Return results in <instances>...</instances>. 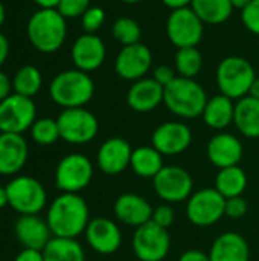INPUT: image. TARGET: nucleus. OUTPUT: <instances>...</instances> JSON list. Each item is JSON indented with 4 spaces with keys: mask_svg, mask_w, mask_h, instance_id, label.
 <instances>
[{
    "mask_svg": "<svg viewBox=\"0 0 259 261\" xmlns=\"http://www.w3.org/2000/svg\"><path fill=\"white\" fill-rule=\"evenodd\" d=\"M46 222L53 237L76 239L85 232L90 222V210L79 194L61 193L47 206Z\"/></svg>",
    "mask_w": 259,
    "mask_h": 261,
    "instance_id": "f257e3e1",
    "label": "nucleus"
},
{
    "mask_svg": "<svg viewBox=\"0 0 259 261\" xmlns=\"http://www.w3.org/2000/svg\"><path fill=\"white\" fill-rule=\"evenodd\" d=\"M26 35L38 52L53 54L66 41V18L56 9H38L27 20Z\"/></svg>",
    "mask_w": 259,
    "mask_h": 261,
    "instance_id": "f03ea898",
    "label": "nucleus"
},
{
    "mask_svg": "<svg viewBox=\"0 0 259 261\" xmlns=\"http://www.w3.org/2000/svg\"><path fill=\"white\" fill-rule=\"evenodd\" d=\"M95 95L93 80L79 69L63 70L49 84L50 99L63 109L84 107Z\"/></svg>",
    "mask_w": 259,
    "mask_h": 261,
    "instance_id": "7ed1b4c3",
    "label": "nucleus"
},
{
    "mask_svg": "<svg viewBox=\"0 0 259 261\" xmlns=\"http://www.w3.org/2000/svg\"><path fill=\"white\" fill-rule=\"evenodd\" d=\"M208 102L205 89L194 78L177 76L165 87L163 104L179 118L192 119L203 115Z\"/></svg>",
    "mask_w": 259,
    "mask_h": 261,
    "instance_id": "20e7f679",
    "label": "nucleus"
},
{
    "mask_svg": "<svg viewBox=\"0 0 259 261\" xmlns=\"http://www.w3.org/2000/svg\"><path fill=\"white\" fill-rule=\"evenodd\" d=\"M255 80L253 66L243 57H227L217 67V86L221 95L231 99L247 96Z\"/></svg>",
    "mask_w": 259,
    "mask_h": 261,
    "instance_id": "39448f33",
    "label": "nucleus"
},
{
    "mask_svg": "<svg viewBox=\"0 0 259 261\" xmlns=\"http://www.w3.org/2000/svg\"><path fill=\"white\" fill-rule=\"evenodd\" d=\"M8 203L20 216H37L47 205V193L32 176H14L8 185Z\"/></svg>",
    "mask_w": 259,
    "mask_h": 261,
    "instance_id": "423d86ee",
    "label": "nucleus"
},
{
    "mask_svg": "<svg viewBox=\"0 0 259 261\" xmlns=\"http://www.w3.org/2000/svg\"><path fill=\"white\" fill-rule=\"evenodd\" d=\"M56 122L61 139L72 145L89 144L99 132V122L96 116L84 107L64 109L58 115Z\"/></svg>",
    "mask_w": 259,
    "mask_h": 261,
    "instance_id": "0eeeda50",
    "label": "nucleus"
},
{
    "mask_svg": "<svg viewBox=\"0 0 259 261\" xmlns=\"http://www.w3.org/2000/svg\"><path fill=\"white\" fill-rule=\"evenodd\" d=\"M93 179V164L81 153L64 156L55 168V185L61 193L79 194Z\"/></svg>",
    "mask_w": 259,
    "mask_h": 261,
    "instance_id": "6e6552de",
    "label": "nucleus"
},
{
    "mask_svg": "<svg viewBox=\"0 0 259 261\" xmlns=\"http://www.w3.org/2000/svg\"><path fill=\"white\" fill-rule=\"evenodd\" d=\"M131 248L139 261H163L171 249V237L168 229L150 220L136 228L131 239Z\"/></svg>",
    "mask_w": 259,
    "mask_h": 261,
    "instance_id": "1a4fd4ad",
    "label": "nucleus"
},
{
    "mask_svg": "<svg viewBox=\"0 0 259 261\" xmlns=\"http://www.w3.org/2000/svg\"><path fill=\"white\" fill-rule=\"evenodd\" d=\"M224 205L226 199L215 188H202L188 199V220L198 228L214 226L224 217Z\"/></svg>",
    "mask_w": 259,
    "mask_h": 261,
    "instance_id": "9d476101",
    "label": "nucleus"
},
{
    "mask_svg": "<svg viewBox=\"0 0 259 261\" xmlns=\"http://www.w3.org/2000/svg\"><path fill=\"white\" fill-rule=\"evenodd\" d=\"M37 119V107L32 98L17 93L0 102V133L23 135Z\"/></svg>",
    "mask_w": 259,
    "mask_h": 261,
    "instance_id": "9b49d317",
    "label": "nucleus"
},
{
    "mask_svg": "<svg viewBox=\"0 0 259 261\" xmlns=\"http://www.w3.org/2000/svg\"><path fill=\"white\" fill-rule=\"evenodd\" d=\"M156 194L165 203H180L191 197L194 180L192 176L182 167L165 165L153 179Z\"/></svg>",
    "mask_w": 259,
    "mask_h": 261,
    "instance_id": "f8f14e48",
    "label": "nucleus"
},
{
    "mask_svg": "<svg viewBox=\"0 0 259 261\" xmlns=\"http://www.w3.org/2000/svg\"><path fill=\"white\" fill-rule=\"evenodd\" d=\"M203 24L205 23L192 11L191 6L176 9L168 17L166 35L169 41L179 49L192 47L197 46L203 38Z\"/></svg>",
    "mask_w": 259,
    "mask_h": 261,
    "instance_id": "ddd939ff",
    "label": "nucleus"
},
{
    "mask_svg": "<svg viewBox=\"0 0 259 261\" xmlns=\"http://www.w3.org/2000/svg\"><path fill=\"white\" fill-rule=\"evenodd\" d=\"M192 142L191 128L180 121H168L160 124L153 136V147L163 156H179L185 153Z\"/></svg>",
    "mask_w": 259,
    "mask_h": 261,
    "instance_id": "4468645a",
    "label": "nucleus"
},
{
    "mask_svg": "<svg viewBox=\"0 0 259 261\" xmlns=\"http://www.w3.org/2000/svg\"><path fill=\"white\" fill-rule=\"evenodd\" d=\"M84 236L89 246L99 255H111L118 252L122 245L121 228L116 222L105 217H96L90 220Z\"/></svg>",
    "mask_w": 259,
    "mask_h": 261,
    "instance_id": "2eb2a0df",
    "label": "nucleus"
},
{
    "mask_svg": "<svg viewBox=\"0 0 259 261\" xmlns=\"http://www.w3.org/2000/svg\"><path fill=\"white\" fill-rule=\"evenodd\" d=\"M153 64V54L151 50L142 44L134 43L130 46H124L114 61L116 73L128 81H137L145 76Z\"/></svg>",
    "mask_w": 259,
    "mask_h": 261,
    "instance_id": "dca6fc26",
    "label": "nucleus"
},
{
    "mask_svg": "<svg viewBox=\"0 0 259 261\" xmlns=\"http://www.w3.org/2000/svg\"><path fill=\"white\" fill-rule=\"evenodd\" d=\"M133 148L124 138H108L98 150L96 164L99 170L108 176H116L130 168Z\"/></svg>",
    "mask_w": 259,
    "mask_h": 261,
    "instance_id": "f3484780",
    "label": "nucleus"
},
{
    "mask_svg": "<svg viewBox=\"0 0 259 261\" xmlns=\"http://www.w3.org/2000/svg\"><path fill=\"white\" fill-rule=\"evenodd\" d=\"M105 44L95 34H84L72 44V61L76 69L82 72H93L99 69L105 60Z\"/></svg>",
    "mask_w": 259,
    "mask_h": 261,
    "instance_id": "a211bd4d",
    "label": "nucleus"
},
{
    "mask_svg": "<svg viewBox=\"0 0 259 261\" xmlns=\"http://www.w3.org/2000/svg\"><path fill=\"white\" fill-rule=\"evenodd\" d=\"M153 210L154 208L145 197L134 193L121 194L113 205V213L118 222L134 229L151 220Z\"/></svg>",
    "mask_w": 259,
    "mask_h": 261,
    "instance_id": "6ab92c4d",
    "label": "nucleus"
},
{
    "mask_svg": "<svg viewBox=\"0 0 259 261\" xmlns=\"http://www.w3.org/2000/svg\"><path fill=\"white\" fill-rule=\"evenodd\" d=\"M14 234L24 249L37 251H43L53 237L46 219H41L38 214L20 216L14 225Z\"/></svg>",
    "mask_w": 259,
    "mask_h": 261,
    "instance_id": "aec40b11",
    "label": "nucleus"
},
{
    "mask_svg": "<svg viewBox=\"0 0 259 261\" xmlns=\"http://www.w3.org/2000/svg\"><path fill=\"white\" fill-rule=\"evenodd\" d=\"M29 156L23 135L0 133V176H15L21 171Z\"/></svg>",
    "mask_w": 259,
    "mask_h": 261,
    "instance_id": "412c9836",
    "label": "nucleus"
},
{
    "mask_svg": "<svg viewBox=\"0 0 259 261\" xmlns=\"http://www.w3.org/2000/svg\"><path fill=\"white\" fill-rule=\"evenodd\" d=\"M243 144L232 133H217L208 144V158L218 170L235 167L243 159Z\"/></svg>",
    "mask_w": 259,
    "mask_h": 261,
    "instance_id": "4be33fe9",
    "label": "nucleus"
},
{
    "mask_svg": "<svg viewBox=\"0 0 259 261\" xmlns=\"http://www.w3.org/2000/svg\"><path fill=\"white\" fill-rule=\"evenodd\" d=\"M165 87L154 78H142L134 81L127 93V102L130 109L139 113L153 112L163 102Z\"/></svg>",
    "mask_w": 259,
    "mask_h": 261,
    "instance_id": "5701e85b",
    "label": "nucleus"
},
{
    "mask_svg": "<svg viewBox=\"0 0 259 261\" xmlns=\"http://www.w3.org/2000/svg\"><path fill=\"white\" fill-rule=\"evenodd\" d=\"M211 261H249L250 248L247 240L238 232H223L220 234L209 251Z\"/></svg>",
    "mask_w": 259,
    "mask_h": 261,
    "instance_id": "b1692460",
    "label": "nucleus"
},
{
    "mask_svg": "<svg viewBox=\"0 0 259 261\" xmlns=\"http://www.w3.org/2000/svg\"><path fill=\"white\" fill-rule=\"evenodd\" d=\"M202 116H203L205 124L214 130L227 128L234 122V116H235L234 99H231L221 93L212 96L211 99H208Z\"/></svg>",
    "mask_w": 259,
    "mask_h": 261,
    "instance_id": "393cba45",
    "label": "nucleus"
},
{
    "mask_svg": "<svg viewBox=\"0 0 259 261\" xmlns=\"http://www.w3.org/2000/svg\"><path fill=\"white\" fill-rule=\"evenodd\" d=\"M234 124L246 138H259V99L247 95L235 104Z\"/></svg>",
    "mask_w": 259,
    "mask_h": 261,
    "instance_id": "a878e982",
    "label": "nucleus"
},
{
    "mask_svg": "<svg viewBox=\"0 0 259 261\" xmlns=\"http://www.w3.org/2000/svg\"><path fill=\"white\" fill-rule=\"evenodd\" d=\"M163 167V154H160L153 145H142L133 150L130 168L136 176L142 179H154Z\"/></svg>",
    "mask_w": 259,
    "mask_h": 261,
    "instance_id": "bb28decb",
    "label": "nucleus"
},
{
    "mask_svg": "<svg viewBox=\"0 0 259 261\" xmlns=\"http://www.w3.org/2000/svg\"><path fill=\"white\" fill-rule=\"evenodd\" d=\"M224 199L240 197L247 188V174L240 167H227L218 170L215 176V187H214Z\"/></svg>",
    "mask_w": 259,
    "mask_h": 261,
    "instance_id": "cd10ccee",
    "label": "nucleus"
},
{
    "mask_svg": "<svg viewBox=\"0 0 259 261\" xmlns=\"http://www.w3.org/2000/svg\"><path fill=\"white\" fill-rule=\"evenodd\" d=\"M44 261H85L82 246L76 239L52 237L43 249Z\"/></svg>",
    "mask_w": 259,
    "mask_h": 261,
    "instance_id": "c85d7f7f",
    "label": "nucleus"
},
{
    "mask_svg": "<svg viewBox=\"0 0 259 261\" xmlns=\"http://www.w3.org/2000/svg\"><path fill=\"white\" fill-rule=\"evenodd\" d=\"M191 8L200 20L208 24L224 23L234 11L231 0H192Z\"/></svg>",
    "mask_w": 259,
    "mask_h": 261,
    "instance_id": "c756f323",
    "label": "nucleus"
},
{
    "mask_svg": "<svg viewBox=\"0 0 259 261\" xmlns=\"http://www.w3.org/2000/svg\"><path fill=\"white\" fill-rule=\"evenodd\" d=\"M43 86V75L32 64L21 66L12 78V90L17 95L34 98Z\"/></svg>",
    "mask_w": 259,
    "mask_h": 261,
    "instance_id": "7c9ffc66",
    "label": "nucleus"
},
{
    "mask_svg": "<svg viewBox=\"0 0 259 261\" xmlns=\"http://www.w3.org/2000/svg\"><path fill=\"white\" fill-rule=\"evenodd\" d=\"M203 66V57L197 46L182 47L176 54V70L183 78H194L200 73Z\"/></svg>",
    "mask_w": 259,
    "mask_h": 261,
    "instance_id": "2f4dec72",
    "label": "nucleus"
},
{
    "mask_svg": "<svg viewBox=\"0 0 259 261\" xmlns=\"http://www.w3.org/2000/svg\"><path fill=\"white\" fill-rule=\"evenodd\" d=\"M29 132H31L32 141L38 145H43V147L52 145L58 139H61L58 122H56V119H52V118L35 119V122L32 124Z\"/></svg>",
    "mask_w": 259,
    "mask_h": 261,
    "instance_id": "473e14b6",
    "label": "nucleus"
},
{
    "mask_svg": "<svg viewBox=\"0 0 259 261\" xmlns=\"http://www.w3.org/2000/svg\"><path fill=\"white\" fill-rule=\"evenodd\" d=\"M111 34L122 46H130V44L139 43L140 26L136 20L130 17H121L113 23Z\"/></svg>",
    "mask_w": 259,
    "mask_h": 261,
    "instance_id": "72a5a7b5",
    "label": "nucleus"
},
{
    "mask_svg": "<svg viewBox=\"0 0 259 261\" xmlns=\"http://www.w3.org/2000/svg\"><path fill=\"white\" fill-rule=\"evenodd\" d=\"M105 21V12L101 6H90L81 17L82 29L85 34H95Z\"/></svg>",
    "mask_w": 259,
    "mask_h": 261,
    "instance_id": "f704fd0d",
    "label": "nucleus"
},
{
    "mask_svg": "<svg viewBox=\"0 0 259 261\" xmlns=\"http://www.w3.org/2000/svg\"><path fill=\"white\" fill-rule=\"evenodd\" d=\"M89 8H90V0H60L56 11L64 18H76V17H82Z\"/></svg>",
    "mask_w": 259,
    "mask_h": 261,
    "instance_id": "c9c22d12",
    "label": "nucleus"
},
{
    "mask_svg": "<svg viewBox=\"0 0 259 261\" xmlns=\"http://www.w3.org/2000/svg\"><path fill=\"white\" fill-rule=\"evenodd\" d=\"M241 20L252 34L259 35V0H252L241 11Z\"/></svg>",
    "mask_w": 259,
    "mask_h": 261,
    "instance_id": "e433bc0d",
    "label": "nucleus"
},
{
    "mask_svg": "<svg viewBox=\"0 0 259 261\" xmlns=\"http://www.w3.org/2000/svg\"><path fill=\"white\" fill-rule=\"evenodd\" d=\"M176 220V213H174V208L169 205V203H163V205H159L153 210V217H151V222H154L156 225L168 229Z\"/></svg>",
    "mask_w": 259,
    "mask_h": 261,
    "instance_id": "4c0bfd02",
    "label": "nucleus"
},
{
    "mask_svg": "<svg viewBox=\"0 0 259 261\" xmlns=\"http://www.w3.org/2000/svg\"><path fill=\"white\" fill-rule=\"evenodd\" d=\"M247 210H249V205L243 199V196L232 197V199H226L224 216H227L231 219H241V217H244L247 214Z\"/></svg>",
    "mask_w": 259,
    "mask_h": 261,
    "instance_id": "58836bf2",
    "label": "nucleus"
},
{
    "mask_svg": "<svg viewBox=\"0 0 259 261\" xmlns=\"http://www.w3.org/2000/svg\"><path fill=\"white\" fill-rule=\"evenodd\" d=\"M160 86H163V87H166L168 84H171L177 76H176V72L172 70V67H169V66H159V67H156V70H154V76H153Z\"/></svg>",
    "mask_w": 259,
    "mask_h": 261,
    "instance_id": "ea45409f",
    "label": "nucleus"
},
{
    "mask_svg": "<svg viewBox=\"0 0 259 261\" xmlns=\"http://www.w3.org/2000/svg\"><path fill=\"white\" fill-rule=\"evenodd\" d=\"M14 90H12V80L8 76V73H5L2 69H0V102L3 99H6L9 95H12Z\"/></svg>",
    "mask_w": 259,
    "mask_h": 261,
    "instance_id": "a19ab883",
    "label": "nucleus"
},
{
    "mask_svg": "<svg viewBox=\"0 0 259 261\" xmlns=\"http://www.w3.org/2000/svg\"><path fill=\"white\" fill-rule=\"evenodd\" d=\"M177 261H211V258H209V254L200 249H188L179 257Z\"/></svg>",
    "mask_w": 259,
    "mask_h": 261,
    "instance_id": "79ce46f5",
    "label": "nucleus"
},
{
    "mask_svg": "<svg viewBox=\"0 0 259 261\" xmlns=\"http://www.w3.org/2000/svg\"><path fill=\"white\" fill-rule=\"evenodd\" d=\"M14 261H44L43 257V251H37V249H24L20 251L15 257Z\"/></svg>",
    "mask_w": 259,
    "mask_h": 261,
    "instance_id": "37998d69",
    "label": "nucleus"
},
{
    "mask_svg": "<svg viewBox=\"0 0 259 261\" xmlns=\"http://www.w3.org/2000/svg\"><path fill=\"white\" fill-rule=\"evenodd\" d=\"M8 55H9V41L6 38V35H3L0 32V69L5 64V61L8 60Z\"/></svg>",
    "mask_w": 259,
    "mask_h": 261,
    "instance_id": "c03bdc74",
    "label": "nucleus"
},
{
    "mask_svg": "<svg viewBox=\"0 0 259 261\" xmlns=\"http://www.w3.org/2000/svg\"><path fill=\"white\" fill-rule=\"evenodd\" d=\"M168 8H171L172 11L176 9H182V8H189L192 0H162Z\"/></svg>",
    "mask_w": 259,
    "mask_h": 261,
    "instance_id": "a18cd8bd",
    "label": "nucleus"
},
{
    "mask_svg": "<svg viewBox=\"0 0 259 261\" xmlns=\"http://www.w3.org/2000/svg\"><path fill=\"white\" fill-rule=\"evenodd\" d=\"M34 3L40 6V9H56L60 0H34Z\"/></svg>",
    "mask_w": 259,
    "mask_h": 261,
    "instance_id": "49530a36",
    "label": "nucleus"
},
{
    "mask_svg": "<svg viewBox=\"0 0 259 261\" xmlns=\"http://www.w3.org/2000/svg\"><path fill=\"white\" fill-rule=\"evenodd\" d=\"M8 193H6V187H0V210H3L5 206H8Z\"/></svg>",
    "mask_w": 259,
    "mask_h": 261,
    "instance_id": "de8ad7c7",
    "label": "nucleus"
},
{
    "mask_svg": "<svg viewBox=\"0 0 259 261\" xmlns=\"http://www.w3.org/2000/svg\"><path fill=\"white\" fill-rule=\"evenodd\" d=\"M249 95H250V96H253V98H256V99H259V78H256V80L253 81V84H252V87H250Z\"/></svg>",
    "mask_w": 259,
    "mask_h": 261,
    "instance_id": "09e8293b",
    "label": "nucleus"
},
{
    "mask_svg": "<svg viewBox=\"0 0 259 261\" xmlns=\"http://www.w3.org/2000/svg\"><path fill=\"white\" fill-rule=\"evenodd\" d=\"M252 0H231V3H232V6L234 8H237V9H244L249 3H250Z\"/></svg>",
    "mask_w": 259,
    "mask_h": 261,
    "instance_id": "8fccbe9b",
    "label": "nucleus"
},
{
    "mask_svg": "<svg viewBox=\"0 0 259 261\" xmlns=\"http://www.w3.org/2000/svg\"><path fill=\"white\" fill-rule=\"evenodd\" d=\"M5 20H6V9H5V6H3V3L0 2V28L3 26V23H5Z\"/></svg>",
    "mask_w": 259,
    "mask_h": 261,
    "instance_id": "3c124183",
    "label": "nucleus"
},
{
    "mask_svg": "<svg viewBox=\"0 0 259 261\" xmlns=\"http://www.w3.org/2000/svg\"><path fill=\"white\" fill-rule=\"evenodd\" d=\"M121 2H124V3H137L140 0H121Z\"/></svg>",
    "mask_w": 259,
    "mask_h": 261,
    "instance_id": "603ef678",
    "label": "nucleus"
}]
</instances>
